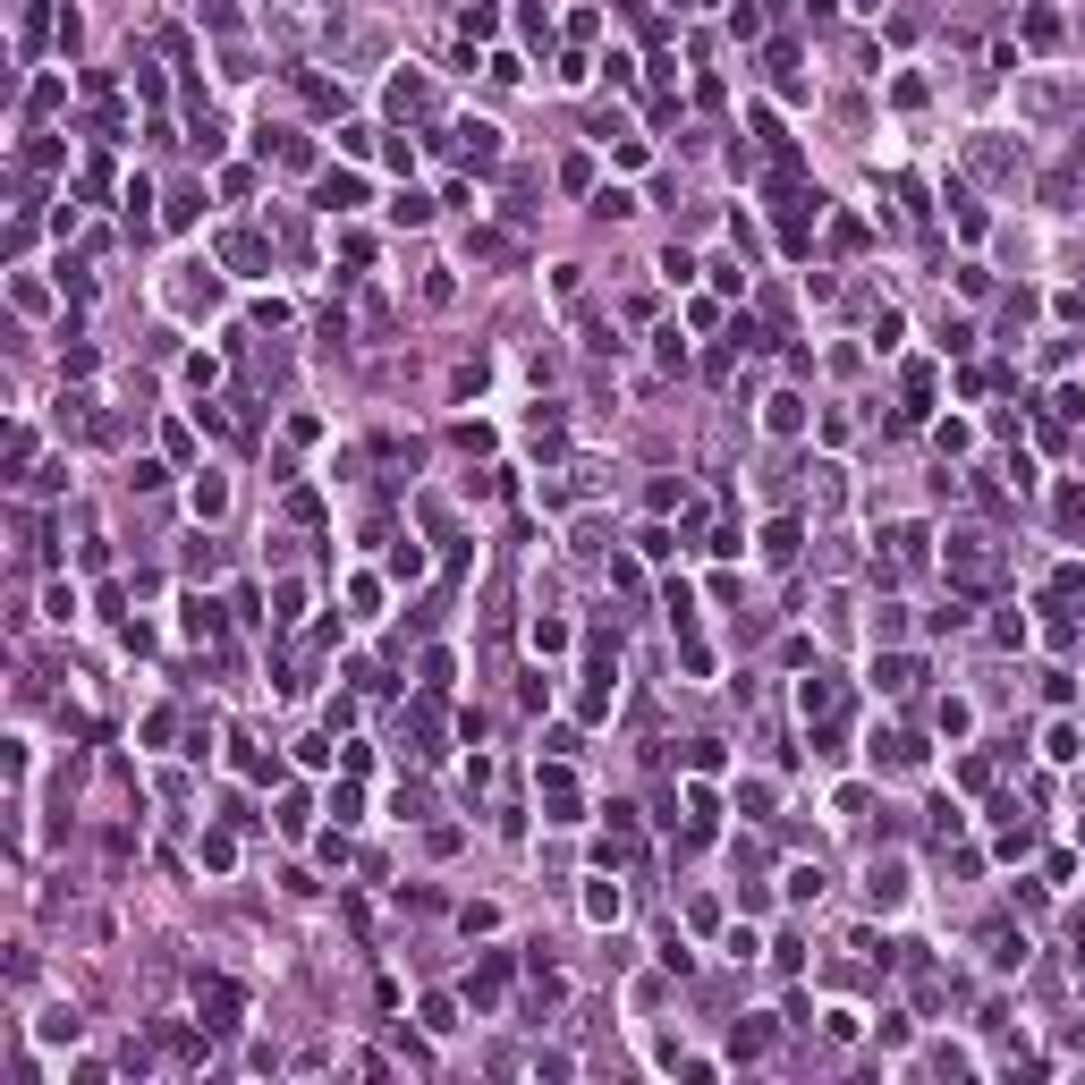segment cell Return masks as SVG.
Here are the masks:
<instances>
[{
	"instance_id": "obj_14",
	"label": "cell",
	"mask_w": 1085,
	"mask_h": 1085,
	"mask_svg": "<svg viewBox=\"0 0 1085 1085\" xmlns=\"http://www.w3.org/2000/svg\"><path fill=\"white\" fill-rule=\"evenodd\" d=\"M187 636H221V611H212V602H204V594H195V602H187Z\"/></svg>"
},
{
	"instance_id": "obj_4",
	"label": "cell",
	"mask_w": 1085,
	"mask_h": 1085,
	"mask_svg": "<svg viewBox=\"0 0 1085 1085\" xmlns=\"http://www.w3.org/2000/svg\"><path fill=\"white\" fill-rule=\"evenodd\" d=\"M916 679H924V662H907V653H891V662H874V687H882V696H907Z\"/></svg>"
},
{
	"instance_id": "obj_12",
	"label": "cell",
	"mask_w": 1085,
	"mask_h": 1085,
	"mask_svg": "<svg viewBox=\"0 0 1085 1085\" xmlns=\"http://www.w3.org/2000/svg\"><path fill=\"white\" fill-rule=\"evenodd\" d=\"M594 212H602V221H628L636 195H628V187H602V195H594Z\"/></svg>"
},
{
	"instance_id": "obj_11",
	"label": "cell",
	"mask_w": 1085,
	"mask_h": 1085,
	"mask_svg": "<svg viewBox=\"0 0 1085 1085\" xmlns=\"http://www.w3.org/2000/svg\"><path fill=\"white\" fill-rule=\"evenodd\" d=\"M907 899V874L899 865H874V907H899Z\"/></svg>"
},
{
	"instance_id": "obj_9",
	"label": "cell",
	"mask_w": 1085,
	"mask_h": 1085,
	"mask_svg": "<svg viewBox=\"0 0 1085 1085\" xmlns=\"http://www.w3.org/2000/svg\"><path fill=\"white\" fill-rule=\"evenodd\" d=\"M390 111H433V85H424V77H399V85H390Z\"/></svg>"
},
{
	"instance_id": "obj_3",
	"label": "cell",
	"mask_w": 1085,
	"mask_h": 1085,
	"mask_svg": "<svg viewBox=\"0 0 1085 1085\" xmlns=\"http://www.w3.org/2000/svg\"><path fill=\"white\" fill-rule=\"evenodd\" d=\"M195 1009H204V1026H238V984H204Z\"/></svg>"
},
{
	"instance_id": "obj_8",
	"label": "cell",
	"mask_w": 1085,
	"mask_h": 1085,
	"mask_svg": "<svg viewBox=\"0 0 1085 1085\" xmlns=\"http://www.w3.org/2000/svg\"><path fill=\"white\" fill-rule=\"evenodd\" d=\"M797 704H806L814 721H831V713H840V687H831V679H806V687H797Z\"/></svg>"
},
{
	"instance_id": "obj_13",
	"label": "cell",
	"mask_w": 1085,
	"mask_h": 1085,
	"mask_svg": "<svg viewBox=\"0 0 1085 1085\" xmlns=\"http://www.w3.org/2000/svg\"><path fill=\"white\" fill-rule=\"evenodd\" d=\"M390 221H399V229H424V221H433V204H424V195H399V204H390Z\"/></svg>"
},
{
	"instance_id": "obj_18",
	"label": "cell",
	"mask_w": 1085,
	"mask_h": 1085,
	"mask_svg": "<svg viewBox=\"0 0 1085 1085\" xmlns=\"http://www.w3.org/2000/svg\"><path fill=\"white\" fill-rule=\"evenodd\" d=\"M492 26H501V9H492V0H475V9H467V34H492Z\"/></svg>"
},
{
	"instance_id": "obj_2",
	"label": "cell",
	"mask_w": 1085,
	"mask_h": 1085,
	"mask_svg": "<svg viewBox=\"0 0 1085 1085\" xmlns=\"http://www.w3.org/2000/svg\"><path fill=\"white\" fill-rule=\"evenodd\" d=\"M543 806H551V823H577V780H568L560 763L543 772Z\"/></svg>"
},
{
	"instance_id": "obj_7",
	"label": "cell",
	"mask_w": 1085,
	"mask_h": 1085,
	"mask_svg": "<svg viewBox=\"0 0 1085 1085\" xmlns=\"http://www.w3.org/2000/svg\"><path fill=\"white\" fill-rule=\"evenodd\" d=\"M187 501H195V518H221V509H229V484H221V475H195Z\"/></svg>"
},
{
	"instance_id": "obj_17",
	"label": "cell",
	"mask_w": 1085,
	"mask_h": 1085,
	"mask_svg": "<svg viewBox=\"0 0 1085 1085\" xmlns=\"http://www.w3.org/2000/svg\"><path fill=\"white\" fill-rule=\"evenodd\" d=\"M424 1026H433V1035H450V1026H458V1001H441V992H433V1001H424Z\"/></svg>"
},
{
	"instance_id": "obj_15",
	"label": "cell",
	"mask_w": 1085,
	"mask_h": 1085,
	"mask_svg": "<svg viewBox=\"0 0 1085 1085\" xmlns=\"http://www.w3.org/2000/svg\"><path fill=\"white\" fill-rule=\"evenodd\" d=\"M585 916H594V924L619 916V891H611V882H594V891H585Z\"/></svg>"
},
{
	"instance_id": "obj_1",
	"label": "cell",
	"mask_w": 1085,
	"mask_h": 1085,
	"mask_svg": "<svg viewBox=\"0 0 1085 1085\" xmlns=\"http://www.w3.org/2000/svg\"><path fill=\"white\" fill-rule=\"evenodd\" d=\"M458 162H467V170H492V162H501V128H484V119L458 128Z\"/></svg>"
},
{
	"instance_id": "obj_16",
	"label": "cell",
	"mask_w": 1085,
	"mask_h": 1085,
	"mask_svg": "<svg viewBox=\"0 0 1085 1085\" xmlns=\"http://www.w3.org/2000/svg\"><path fill=\"white\" fill-rule=\"evenodd\" d=\"M43 1043H77V1009H51V1018H43Z\"/></svg>"
},
{
	"instance_id": "obj_5",
	"label": "cell",
	"mask_w": 1085,
	"mask_h": 1085,
	"mask_svg": "<svg viewBox=\"0 0 1085 1085\" xmlns=\"http://www.w3.org/2000/svg\"><path fill=\"white\" fill-rule=\"evenodd\" d=\"M501 984H509V958H484V967H475V984H467V1001L492 1009V1001H501Z\"/></svg>"
},
{
	"instance_id": "obj_6",
	"label": "cell",
	"mask_w": 1085,
	"mask_h": 1085,
	"mask_svg": "<svg viewBox=\"0 0 1085 1085\" xmlns=\"http://www.w3.org/2000/svg\"><path fill=\"white\" fill-rule=\"evenodd\" d=\"M365 204V179H340V170H331L323 179V212H357Z\"/></svg>"
},
{
	"instance_id": "obj_10",
	"label": "cell",
	"mask_w": 1085,
	"mask_h": 1085,
	"mask_svg": "<svg viewBox=\"0 0 1085 1085\" xmlns=\"http://www.w3.org/2000/svg\"><path fill=\"white\" fill-rule=\"evenodd\" d=\"M763 424H772V433H797V424H806V399H789V390H780V399L763 407Z\"/></svg>"
}]
</instances>
